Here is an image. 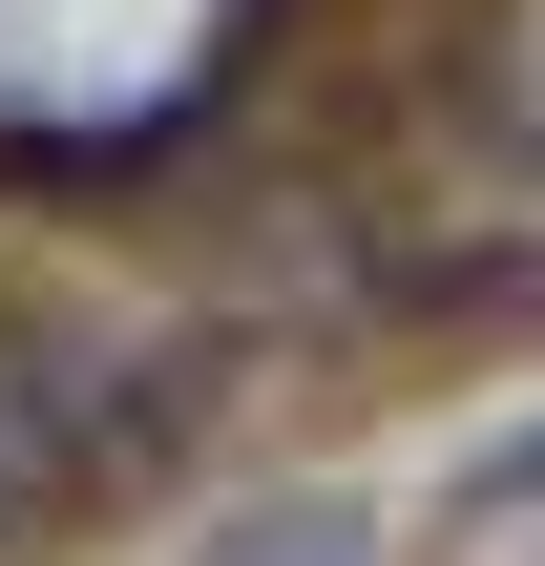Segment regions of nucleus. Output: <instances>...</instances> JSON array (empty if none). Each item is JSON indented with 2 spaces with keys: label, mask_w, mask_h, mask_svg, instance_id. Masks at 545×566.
Here are the masks:
<instances>
[{
  "label": "nucleus",
  "mask_w": 545,
  "mask_h": 566,
  "mask_svg": "<svg viewBox=\"0 0 545 566\" xmlns=\"http://www.w3.org/2000/svg\"><path fill=\"white\" fill-rule=\"evenodd\" d=\"M126 566H545V357L294 462V483H231L210 525H168Z\"/></svg>",
  "instance_id": "1"
}]
</instances>
